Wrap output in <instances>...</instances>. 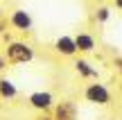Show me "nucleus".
<instances>
[{
    "label": "nucleus",
    "mask_w": 122,
    "mask_h": 120,
    "mask_svg": "<svg viewBox=\"0 0 122 120\" xmlns=\"http://www.w3.org/2000/svg\"><path fill=\"white\" fill-rule=\"evenodd\" d=\"M36 57L34 52V45L27 43V41H9L7 48H5V59H7V63H11V66H25V63H32Z\"/></svg>",
    "instance_id": "obj_1"
},
{
    "label": "nucleus",
    "mask_w": 122,
    "mask_h": 120,
    "mask_svg": "<svg viewBox=\"0 0 122 120\" xmlns=\"http://www.w3.org/2000/svg\"><path fill=\"white\" fill-rule=\"evenodd\" d=\"M84 100L88 104H93V107H109L111 100H113V93H111V89L106 84L95 79L84 86Z\"/></svg>",
    "instance_id": "obj_2"
},
{
    "label": "nucleus",
    "mask_w": 122,
    "mask_h": 120,
    "mask_svg": "<svg viewBox=\"0 0 122 120\" xmlns=\"http://www.w3.org/2000/svg\"><path fill=\"white\" fill-rule=\"evenodd\" d=\"M27 104L39 113H50L52 107L57 104V100H54V95L50 91H34V93L27 95Z\"/></svg>",
    "instance_id": "obj_3"
},
{
    "label": "nucleus",
    "mask_w": 122,
    "mask_h": 120,
    "mask_svg": "<svg viewBox=\"0 0 122 120\" xmlns=\"http://www.w3.org/2000/svg\"><path fill=\"white\" fill-rule=\"evenodd\" d=\"M7 23H9L16 32H20V34H27V32H32V27H34V18H32V14L27 11V9H23V7L9 11Z\"/></svg>",
    "instance_id": "obj_4"
},
{
    "label": "nucleus",
    "mask_w": 122,
    "mask_h": 120,
    "mask_svg": "<svg viewBox=\"0 0 122 120\" xmlns=\"http://www.w3.org/2000/svg\"><path fill=\"white\" fill-rule=\"evenodd\" d=\"M52 118L54 120H77L79 118V107H77V102L75 100H61V102H57L52 107Z\"/></svg>",
    "instance_id": "obj_5"
},
{
    "label": "nucleus",
    "mask_w": 122,
    "mask_h": 120,
    "mask_svg": "<svg viewBox=\"0 0 122 120\" xmlns=\"http://www.w3.org/2000/svg\"><path fill=\"white\" fill-rule=\"evenodd\" d=\"M75 45H77V52L79 54H91V52L97 50V39H95L93 32L81 30V32L75 34Z\"/></svg>",
    "instance_id": "obj_6"
},
{
    "label": "nucleus",
    "mask_w": 122,
    "mask_h": 120,
    "mask_svg": "<svg viewBox=\"0 0 122 120\" xmlns=\"http://www.w3.org/2000/svg\"><path fill=\"white\" fill-rule=\"evenodd\" d=\"M54 52L61 54V57H77V45H75V36H70V34H61L54 39Z\"/></svg>",
    "instance_id": "obj_7"
},
{
    "label": "nucleus",
    "mask_w": 122,
    "mask_h": 120,
    "mask_svg": "<svg viewBox=\"0 0 122 120\" xmlns=\"http://www.w3.org/2000/svg\"><path fill=\"white\" fill-rule=\"evenodd\" d=\"M75 70H77L79 77H84V79H97L100 77V73H97V68L91 66V61L84 57H79L77 61H75Z\"/></svg>",
    "instance_id": "obj_8"
},
{
    "label": "nucleus",
    "mask_w": 122,
    "mask_h": 120,
    "mask_svg": "<svg viewBox=\"0 0 122 120\" xmlns=\"http://www.w3.org/2000/svg\"><path fill=\"white\" fill-rule=\"evenodd\" d=\"M0 98L2 100H14L18 98V86L14 84V79L0 75Z\"/></svg>",
    "instance_id": "obj_9"
},
{
    "label": "nucleus",
    "mask_w": 122,
    "mask_h": 120,
    "mask_svg": "<svg viewBox=\"0 0 122 120\" xmlns=\"http://www.w3.org/2000/svg\"><path fill=\"white\" fill-rule=\"evenodd\" d=\"M109 18H111V7H106V5H100V7L95 9V21L100 23V25H104Z\"/></svg>",
    "instance_id": "obj_10"
},
{
    "label": "nucleus",
    "mask_w": 122,
    "mask_h": 120,
    "mask_svg": "<svg viewBox=\"0 0 122 120\" xmlns=\"http://www.w3.org/2000/svg\"><path fill=\"white\" fill-rule=\"evenodd\" d=\"M7 70V59H5V54H0V73Z\"/></svg>",
    "instance_id": "obj_11"
},
{
    "label": "nucleus",
    "mask_w": 122,
    "mask_h": 120,
    "mask_svg": "<svg viewBox=\"0 0 122 120\" xmlns=\"http://www.w3.org/2000/svg\"><path fill=\"white\" fill-rule=\"evenodd\" d=\"M36 120H54V118H52V113H41Z\"/></svg>",
    "instance_id": "obj_12"
},
{
    "label": "nucleus",
    "mask_w": 122,
    "mask_h": 120,
    "mask_svg": "<svg viewBox=\"0 0 122 120\" xmlns=\"http://www.w3.org/2000/svg\"><path fill=\"white\" fill-rule=\"evenodd\" d=\"M7 30V18H0V34Z\"/></svg>",
    "instance_id": "obj_13"
},
{
    "label": "nucleus",
    "mask_w": 122,
    "mask_h": 120,
    "mask_svg": "<svg viewBox=\"0 0 122 120\" xmlns=\"http://www.w3.org/2000/svg\"><path fill=\"white\" fill-rule=\"evenodd\" d=\"M113 7L118 9V11H122V0H113Z\"/></svg>",
    "instance_id": "obj_14"
},
{
    "label": "nucleus",
    "mask_w": 122,
    "mask_h": 120,
    "mask_svg": "<svg viewBox=\"0 0 122 120\" xmlns=\"http://www.w3.org/2000/svg\"><path fill=\"white\" fill-rule=\"evenodd\" d=\"M115 66H118L120 70H122V59H115Z\"/></svg>",
    "instance_id": "obj_15"
}]
</instances>
